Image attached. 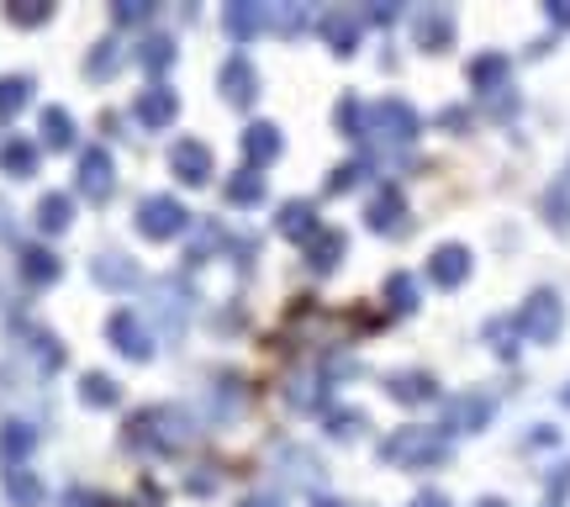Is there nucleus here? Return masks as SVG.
<instances>
[{"label": "nucleus", "instance_id": "1", "mask_svg": "<svg viewBox=\"0 0 570 507\" xmlns=\"http://www.w3.org/2000/svg\"><path fill=\"white\" fill-rule=\"evenodd\" d=\"M380 460H391V465H407V471H418V465H439V460H450V439L444 429H397V434L380 444Z\"/></svg>", "mask_w": 570, "mask_h": 507}, {"label": "nucleus", "instance_id": "2", "mask_svg": "<svg viewBox=\"0 0 570 507\" xmlns=\"http://www.w3.org/2000/svg\"><path fill=\"white\" fill-rule=\"evenodd\" d=\"M418 112L407 106V101H397V96H386V101H376L370 112H365V133H376V138H386V144H412L418 138Z\"/></svg>", "mask_w": 570, "mask_h": 507}, {"label": "nucleus", "instance_id": "3", "mask_svg": "<svg viewBox=\"0 0 570 507\" xmlns=\"http://www.w3.org/2000/svg\"><path fill=\"white\" fill-rule=\"evenodd\" d=\"M518 328L534 338V344H555L560 328H566V307H560V296H555V291H534V296L522 302Z\"/></svg>", "mask_w": 570, "mask_h": 507}, {"label": "nucleus", "instance_id": "4", "mask_svg": "<svg viewBox=\"0 0 570 507\" xmlns=\"http://www.w3.org/2000/svg\"><path fill=\"white\" fill-rule=\"evenodd\" d=\"M186 222H190V212L175 201V196H148V201L138 207V233L142 239H154V243L180 239V233H186Z\"/></svg>", "mask_w": 570, "mask_h": 507}, {"label": "nucleus", "instance_id": "5", "mask_svg": "<svg viewBox=\"0 0 570 507\" xmlns=\"http://www.w3.org/2000/svg\"><path fill=\"white\" fill-rule=\"evenodd\" d=\"M175 429V412H138L133 423H127V444L133 450H148V455H169L175 444H180V434H169Z\"/></svg>", "mask_w": 570, "mask_h": 507}, {"label": "nucleus", "instance_id": "6", "mask_svg": "<svg viewBox=\"0 0 570 507\" xmlns=\"http://www.w3.org/2000/svg\"><path fill=\"white\" fill-rule=\"evenodd\" d=\"M74 186L85 201H106L112 186H117V169H112V154L106 148H85L80 154V175H74Z\"/></svg>", "mask_w": 570, "mask_h": 507}, {"label": "nucleus", "instance_id": "7", "mask_svg": "<svg viewBox=\"0 0 570 507\" xmlns=\"http://www.w3.org/2000/svg\"><path fill=\"white\" fill-rule=\"evenodd\" d=\"M169 169H175L180 186H207L212 180V148L201 138H186V144L169 148Z\"/></svg>", "mask_w": 570, "mask_h": 507}, {"label": "nucleus", "instance_id": "8", "mask_svg": "<svg viewBox=\"0 0 570 507\" xmlns=\"http://www.w3.org/2000/svg\"><path fill=\"white\" fill-rule=\"evenodd\" d=\"M492 412H497V402H492L486 391H465V397H454L450 402L444 429H454V434H481V429L492 423Z\"/></svg>", "mask_w": 570, "mask_h": 507}, {"label": "nucleus", "instance_id": "9", "mask_svg": "<svg viewBox=\"0 0 570 507\" xmlns=\"http://www.w3.org/2000/svg\"><path fill=\"white\" fill-rule=\"evenodd\" d=\"M412 38H418V49L444 53L454 43V17L444 6H423V11H412Z\"/></svg>", "mask_w": 570, "mask_h": 507}, {"label": "nucleus", "instance_id": "10", "mask_svg": "<svg viewBox=\"0 0 570 507\" xmlns=\"http://www.w3.org/2000/svg\"><path fill=\"white\" fill-rule=\"evenodd\" d=\"M465 275H471V249H460V243L433 249V260H428V281H433V286L454 291V286H465Z\"/></svg>", "mask_w": 570, "mask_h": 507}, {"label": "nucleus", "instance_id": "11", "mask_svg": "<svg viewBox=\"0 0 570 507\" xmlns=\"http://www.w3.org/2000/svg\"><path fill=\"white\" fill-rule=\"evenodd\" d=\"M365 222L376 228V233H402L407 228V201L397 186H380L376 196H370V207H365Z\"/></svg>", "mask_w": 570, "mask_h": 507}, {"label": "nucleus", "instance_id": "12", "mask_svg": "<svg viewBox=\"0 0 570 507\" xmlns=\"http://www.w3.org/2000/svg\"><path fill=\"white\" fill-rule=\"evenodd\" d=\"M106 334H112V344H117L127 360H148V355H154V334H148L133 313H112Z\"/></svg>", "mask_w": 570, "mask_h": 507}, {"label": "nucleus", "instance_id": "13", "mask_svg": "<svg viewBox=\"0 0 570 507\" xmlns=\"http://www.w3.org/2000/svg\"><path fill=\"white\" fill-rule=\"evenodd\" d=\"M222 96L233 101V106H249V101L260 96V74H254V64H249L243 53H233V59L222 64Z\"/></svg>", "mask_w": 570, "mask_h": 507}, {"label": "nucleus", "instance_id": "14", "mask_svg": "<svg viewBox=\"0 0 570 507\" xmlns=\"http://www.w3.org/2000/svg\"><path fill=\"white\" fill-rule=\"evenodd\" d=\"M275 154H281V127L275 122H249L243 127V159H249V169H264Z\"/></svg>", "mask_w": 570, "mask_h": 507}, {"label": "nucleus", "instance_id": "15", "mask_svg": "<svg viewBox=\"0 0 570 507\" xmlns=\"http://www.w3.org/2000/svg\"><path fill=\"white\" fill-rule=\"evenodd\" d=\"M323 43H328L338 59H349L359 49V17L355 11H328L323 17Z\"/></svg>", "mask_w": 570, "mask_h": 507}, {"label": "nucleus", "instance_id": "16", "mask_svg": "<svg viewBox=\"0 0 570 507\" xmlns=\"http://www.w3.org/2000/svg\"><path fill=\"white\" fill-rule=\"evenodd\" d=\"M386 391H391L397 402H407V408H418V402H433V397H439V381L423 376V370H397V376L386 381Z\"/></svg>", "mask_w": 570, "mask_h": 507}, {"label": "nucleus", "instance_id": "17", "mask_svg": "<svg viewBox=\"0 0 570 507\" xmlns=\"http://www.w3.org/2000/svg\"><path fill=\"white\" fill-rule=\"evenodd\" d=\"M95 281L106 291H133L142 281V270L133 265L127 254H101V260H95Z\"/></svg>", "mask_w": 570, "mask_h": 507}, {"label": "nucleus", "instance_id": "18", "mask_svg": "<svg viewBox=\"0 0 570 507\" xmlns=\"http://www.w3.org/2000/svg\"><path fill=\"white\" fill-rule=\"evenodd\" d=\"M281 233L291 243H312L317 239V233H323V228H317V212H312V201H291V207H281Z\"/></svg>", "mask_w": 570, "mask_h": 507}, {"label": "nucleus", "instance_id": "19", "mask_svg": "<svg viewBox=\"0 0 570 507\" xmlns=\"http://www.w3.org/2000/svg\"><path fill=\"white\" fill-rule=\"evenodd\" d=\"M175 112H180V101H175V91H165V85H154V91H142L138 96V122L142 127H169Z\"/></svg>", "mask_w": 570, "mask_h": 507}, {"label": "nucleus", "instance_id": "20", "mask_svg": "<svg viewBox=\"0 0 570 507\" xmlns=\"http://www.w3.org/2000/svg\"><path fill=\"white\" fill-rule=\"evenodd\" d=\"M222 27H228V38L249 43V38L264 27V6H254V0H238V6H228V11H222Z\"/></svg>", "mask_w": 570, "mask_h": 507}, {"label": "nucleus", "instance_id": "21", "mask_svg": "<svg viewBox=\"0 0 570 507\" xmlns=\"http://www.w3.org/2000/svg\"><path fill=\"white\" fill-rule=\"evenodd\" d=\"M507 53H481V59H471V85L481 91V96H492V91H502V80H507Z\"/></svg>", "mask_w": 570, "mask_h": 507}, {"label": "nucleus", "instance_id": "22", "mask_svg": "<svg viewBox=\"0 0 570 507\" xmlns=\"http://www.w3.org/2000/svg\"><path fill=\"white\" fill-rule=\"evenodd\" d=\"M338 260H344V233H338V228H328V233H317V239L307 243V265L317 270V275L338 270Z\"/></svg>", "mask_w": 570, "mask_h": 507}, {"label": "nucleus", "instance_id": "23", "mask_svg": "<svg viewBox=\"0 0 570 507\" xmlns=\"http://www.w3.org/2000/svg\"><path fill=\"white\" fill-rule=\"evenodd\" d=\"M0 169L17 175V180L38 175V148L27 144V138H6V144H0Z\"/></svg>", "mask_w": 570, "mask_h": 507}, {"label": "nucleus", "instance_id": "24", "mask_svg": "<svg viewBox=\"0 0 570 507\" xmlns=\"http://www.w3.org/2000/svg\"><path fill=\"white\" fill-rule=\"evenodd\" d=\"M59 254H48V249H22V281L27 286H53L59 281Z\"/></svg>", "mask_w": 570, "mask_h": 507}, {"label": "nucleus", "instance_id": "25", "mask_svg": "<svg viewBox=\"0 0 570 507\" xmlns=\"http://www.w3.org/2000/svg\"><path fill=\"white\" fill-rule=\"evenodd\" d=\"M6 497L17 507H38L43 503V482H38L27 465H11V471H6Z\"/></svg>", "mask_w": 570, "mask_h": 507}, {"label": "nucleus", "instance_id": "26", "mask_svg": "<svg viewBox=\"0 0 570 507\" xmlns=\"http://www.w3.org/2000/svg\"><path fill=\"white\" fill-rule=\"evenodd\" d=\"M70 218H74V201L64 191H53V196H43V201H38V228H43V233H64V228H70Z\"/></svg>", "mask_w": 570, "mask_h": 507}, {"label": "nucleus", "instance_id": "27", "mask_svg": "<svg viewBox=\"0 0 570 507\" xmlns=\"http://www.w3.org/2000/svg\"><path fill=\"white\" fill-rule=\"evenodd\" d=\"M27 101H32V80H22V74H6V80H0V122H11Z\"/></svg>", "mask_w": 570, "mask_h": 507}, {"label": "nucleus", "instance_id": "28", "mask_svg": "<svg viewBox=\"0 0 570 507\" xmlns=\"http://www.w3.org/2000/svg\"><path fill=\"white\" fill-rule=\"evenodd\" d=\"M43 144L48 148H70L74 144V117L64 106H48L43 112Z\"/></svg>", "mask_w": 570, "mask_h": 507}, {"label": "nucleus", "instance_id": "29", "mask_svg": "<svg viewBox=\"0 0 570 507\" xmlns=\"http://www.w3.org/2000/svg\"><path fill=\"white\" fill-rule=\"evenodd\" d=\"M32 444H38V434L27 423H6L0 429V455L11 460V465H22V455H32Z\"/></svg>", "mask_w": 570, "mask_h": 507}, {"label": "nucleus", "instance_id": "30", "mask_svg": "<svg viewBox=\"0 0 570 507\" xmlns=\"http://www.w3.org/2000/svg\"><path fill=\"white\" fill-rule=\"evenodd\" d=\"M228 201H233V207H254V201H264L260 169H238L233 180H228Z\"/></svg>", "mask_w": 570, "mask_h": 507}, {"label": "nucleus", "instance_id": "31", "mask_svg": "<svg viewBox=\"0 0 570 507\" xmlns=\"http://www.w3.org/2000/svg\"><path fill=\"white\" fill-rule=\"evenodd\" d=\"M80 397H85L91 408H117L122 387H117V381H112V376H101V370H91V376L80 381Z\"/></svg>", "mask_w": 570, "mask_h": 507}, {"label": "nucleus", "instance_id": "32", "mask_svg": "<svg viewBox=\"0 0 570 507\" xmlns=\"http://www.w3.org/2000/svg\"><path fill=\"white\" fill-rule=\"evenodd\" d=\"M518 317H492V323H486V338H492V349H497L502 360H513V355H518Z\"/></svg>", "mask_w": 570, "mask_h": 507}, {"label": "nucleus", "instance_id": "33", "mask_svg": "<svg viewBox=\"0 0 570 507\" xmlns=\"http://www.w3.org/2000/svg\"><path fill=\"white\" fill-rule=\"evenodd\" d=\"M22 338H27V349L38 355L43 370H59V365H64V349L53 344V334H43V328H22Z\"/></svg>", "mask_w": 570, "mask_h": 507}, {"label": "nucleus", "instance_id": "34", "mask_svg": "<svg viewBox=\"0 0 570 507\" xmlns=\"http://www.w3.org/2000/svg\"><path fill=\"white\" fill-rule=\"evenodd\" d=\"M6 17H11L17 27H43L48 17H53V6H48V0H11Z\"/></svg>", "mask_w": 570, "mask_h": 507}, {"label": "nucleus", "instance_id": "35", "mask_svg": "<svg viewBox=\"0 0 570 507\" xmlns=\"http://www.w3.org/2000/svg\"><path fill=\"white\" fill-rule=\"evenodd\" d=\"M386 296H391V313H412V307H418V281H412V275H391V281H386Z\"/></svg>", "mask_w": 570, "mask_h": 507}, {"label": "nucleus", "instance_id": "36", "mask_svg": "<svg viewBox=\"0 0 570 507\" xmlns=\"http://www.w3.org/2000/svg\"><path fill=\"white\" fill-rule=\"evenodd\" d=\"M545 212H549V228L570 233V186H555V191H545Z\"/></svg>", "mask_w": 570, "mask_h": 507}, {"label": "nucleus", "instance_id": "37", "mask_svg": "<svg viewBox=\"0 0 570 507\" xmlns=\"http://www.w3.org/2000/svg\"><path fill=\"white\" fill-rule=\"evenodd\" d=\"M264 22L275 27L281 38H296V32L307 27V11H302V6H281V11H264Z\"/></svg>", "mask_w": 570, "mask_h": 507}, {"label": "nucleus", "instance_id": "38", "mask_svg": "<svg viewBox=\"0 0 570 507\" xmlns=\"http://www.w3.org/2000/svg\"><path fill=\"white\" fill-rule=\"evenodd\" d=\"M291 402H296V408H323V376H296V381H291Z\"/></svg>", "mask_w": 570, "mask_h": 507}, {"label": "nucleus", "instance_id": "39", "mask_svg": "<svg viewBox=\"0 0 570 507\" xmlns=\"http://www.w3.org/2000/svg\"><path fill=\"white\" fill-rule=\"evenodd\" d=\"M332 122H338V133H344V138H359V133H365V112H359V101H355V96L338 101Z\"/></svg>", "mask_w": 570, "mask_h": 507}, {"label": "nucleus", "instance_id": "40", "mask_svg": "<svg viewBox=\"0 0 570 507\" xmlns=\"http://www.w3.org/2000/svg\"><path fill=\"white\" fill-rule=\"evenodd\" d=\"M138 59H142V70H169L175 64V43L169 38H148Z\"/></svg>", "mask_w": 570, "mask_h": 507}, {"label": "nucleus", "instance_id": "41", "mask_svg": "<svg viewBox=\"0 0 570 507\" xmlns=\"http://www.w3.org/2000/svg\"><path fill=\"white\" fill-rule=\"evenodd\" d=\"M112 17H117L122 27H133V22H148V17H154V6H148V0H117V6H112Z\"/></svg>", "mask_w": 570, "mask_h": 507}, {"label": "nucleus", "instance_id": "42", "mask_svg": "<svg viewBox=\"0 0 570 507\" xmlns=\"http://www.w3.org/2000/svg\"><path fill=\"white\" fill-rule=\"evenodd\" d=\"M359 175H365V165H338V169H332V180H328V196L355 191V186H359Z\"/></svg>", "mask_w": 570, "mask_h": 507}, {"label": "nucleus", "instance_id": "43", "mask_svg": "<svg viewBox=\"0 0 570 507\" xmlns=\"http://www.w3.org/2000/svg\"><path fill=\"white\" fill-rule=\"evenodd\" d=\"M328 429H332V439H355L365 429V418L359 412H328Z\"/></svg>", "mask_w": 570, "mask_h": 507}, {"label": "nucleus", "instance_id": "44", "mask_svg": "<svg viewBox=\"0 0 570 507\" xmlns=\"http://www.w3.org/2000/svg\"><path fill=\"white\" fill-rule=\"evenodd\" d=\"M85 70H91L95 80H101V74H112V70H117V43H101V49L91 53V64H85Z\"/></svg>", "mask_w": 570, "mask_h": 507}, {"label": "nucleus", "instance_id": "45", "mask_svg": "<svg viewBox=\"0 0 570 507\" xmlns=\"http://www.w3.org/2000/svg\"><path fill=\"white\" fill-rule=\"evenodd\" d=\"M545 11H549V22L555 27H570V0H549Z\"/></svg>", "mask_w": 570, "mask_h": 507}, {"label": "nucleus", "instance_id": "46", "mask_svg": "<svg viewBox=\"0 0 570 507\" xmlns=\"http://www.w3.org/2000/svg\"><path fill=\"white\" fill-rule=\"evenodd\" d=\"M412 507H450V503H444L439 492H418V497H412Z\"/></svg>", "mask_w": 570, "mask_h": 507}, {"label": "nucleus", "instance_id": "47", "mask_svg": "<svg viewBox=\"0 0 570 507\" xmlns=\"http://www.w3.org/2000/svg\"><path fill=\"white\" fill-rule=\"evenodd\" d=\"M370 22H380V27H391V22H397V6H376V11H370Z\"/></svg>", "mask_w": 570, "mask_h": 507}, {"label": "nucleus", "instance_id": "48", "mask_svg": "<svg viewBox=\"0 0 570 507\" xmlns=\"http://www.w3.org/2000/svg\"><path fill=\"white\" fill-rule=\"evenodd\" d=\"M64 507H95V497H91V492H70V497H64Z\"/></svg>", "mask_w": 570, "mask_h": 507}, {"label": "nucleus", "instance_id": "49", "mask_svg": "<svg viewBox=\"0 0 570 507\" xmlns=\"http://www.w3.org/2000/svg\"><path fill=\"white\" fill-rule=\"evenodd\" d=\"M312 507H344V503H328V497H317V503H312Z\"/></svg>", "mask_w": 570, "mask_h": 507}, {"label": "nucleus", "instance_id": "50", "mask_svg": "<svg viewBox=\"0 0 570 507\" xmlns=\"http://www.w3.org/2000/svg\"><path fill=\"white\" fill-rule=\"evenodd\" d=\"M481 507H502V503H497V497H486V503H481Z\"/></svg>", "mask_w": 570, "mask_h": 507}, {"label": "nucleus", "instance_id": "51", "mask_svg": "<svg viewBox=\"0 0 570 507\" xmlns=\"http://www.w3.org/2000/svg\"><path fill=\"white\" fill-rule=\"evenodd\" d=\"M249 507H275V503H249Z\"/></svg>", "mask_w": 570, "mask_h": 507}, {"label": "nucleus", "instance_id": "52", "mask_svg": "<svg viewBox=\"0 0 570 507\" xmlns=\"http://www.w3.org/2000/svg\"><path fill=\"white\" fill-rule=\"evenodd\" d=\"M566 408H570V387H566Z\"/></svg>", "mask_w": 570, "mask_h": 507}]
</instances>
